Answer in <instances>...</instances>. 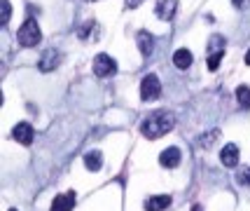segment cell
<instances>
[{"label":"cell","mask_w":250,"mask_h":211,"mask_svg":"<svg viewBox=\"0 0 250 211\" xmlns=\"http://www.w3.org/2000/svg\"><path fill=\"white\" fill-rule=\"evenodd\" d=\"M178 12V0H157V7L154 14L162 19V22H171Z\"/></svg>","instance_id":"5b68a950"},{"label":"cell","mask_w":250,"mask_h":211,"mask_svg":"<svg viewBox=\"0 0 250 211\" xmlns=\"http://www.w3.org/2000/svg\"><path fill=\"white\" fill-rule=\"evenodd\" d=\"M12 136L19 141L21 145H31L33 143V136H35V132H33V127L28 122H19L17 127H14V132H12Z\"/></svg>","instance_id":"9c48e42d"},{"label":"cell","mask_w":250,"mask_h":211,"mask_svg":"<svg viewBox=\"0 0 250 211\" xmlns=\"http://www.w3.org/2000/svg\"><path fill=\"white\" fill-rule=\"evenodd\" d=\"M10 211H17V209H10Z\"/></svg>","instance_id":"cb8c5ba5"},{"label":"cell","mask_w":250,"mask_h":211,"mask_svg":"<svg viewBox=\"0 0 250 211\" xmlns=\"http://www.w3.org/2000/svg\"><path fill=\"white\" fill-rule=\"evenodd\" d=\"M159 96H162V82H159V78H157L154 73L145 75L141 82V99L143 101H157Z\"/></svg>","instance_id":"3957f363"},{"label":"cell","mask_w":250,"mask_h":211,"mask_svg":"<svg viewBox=\"0 0 250 211\" xmlns=\"http://www.w3.org/2000/svg\"><path fill=\"white\" fill-rule=\"evenodd\" d=\"M136 43H138V49H141L143 56H150L154 52V38H152V33H147V31H138V35H136Z\"/></svg>","instance_id":"7c38bea8"},{"label":"cell","mask_w":250,"mask_h":211,"mask_svg":"<svg viewBox=\"0 0 250 211\" xmlns=\"http://www.w3.org/2000/svg\"><path fill=\"white\" fill-rule=\"evenodd\" d=\"M236 101H239L243 108H250V87H248V85H241V87H236Z\"/></svg>","instance_id":"9a60e30c"},{"label":"cell","mask_w":250,"mask_h":211,"mask_svg":"<svg viewBox=\"0 0 250 211\" xmlns=\"http://www.w3.org/2000/svg\"><path fill=\"white\" fill-rule=\"evenodd\" d=\"M77 204V195L70 190V192H61L56 195L54 202H52V211H73V207Z\"/></svg>","instance_id":"ba28073f"},{"label":"cell","mask_w":250,"mask_h":211,"mask_svg":"<svg viewBox=\"0 0 250 211\" xmlns=\"http://www.w3.org/2000/svg\"><path fill=\"white\" fill-rule=\"evenodd\" d=\"M248 2H250V0H231V5H234V7H239V10H241V7H246Z\"/></svg>","instance_id":"44dd1931"},{"label":"cell","mask_w":250,"mask_h":211,"mask_svg":"<svg viewBox=\"0 0 250 211\" xmlns=\"http://www.w3.org/2000/svg\"><path fill=\"white\" fill-rule=\"evenodd\" d=\"M236 181H239L241 186H250V167H243L236 174Z\"/></svg>","instance_id":"ac0fdd59"},{"label":"cell","mask_w":250,"mask_h":211,"mask_svg":"<svg viewBox=\"0 0 250 211\" xmlns=\"http://www.w3.org/2000/svg\"><path fill=\"white\" fill-rule=\"evenodd\" d=\"M220 162L225 164V167H236L239 164V148L234 143H227L222 150H220Z\"/></svg>","instance_id":"30bf717a"},{"label":"cell","mask_w":250,"mask_h":211,"mask_svg":"<svg viewBox=\"0 0 250 211\" xmlns=\"http://www.w3.org/2000/svg\"><path fill=\"white\" fill-rule=\"evenodd\" d=\"M17 40L21 47H35V45L42 40V31H40V26L35 19H26L21 23V28H19V33H17Z\"/></svg>","instance_id":"7a4b0ae2"},{"label":"cell","mask_w":250,"mask_h":211,"mask_svg":"<svg viewBox=\"0 0 250 211\" xmlns=\"http://www.w3.org/2000/svg\"><path fill=\"white\" fill-rule=\"evenodd\" d=\"M94 73L98 78H110V75L117 73V61L110 54H96V59H94Z\"/></svg>","instance_id":"277c9868"},{"label":"cell","mask_w":250,"mask_h":211,"mask_svg":"<svg viewBox=\"0 0 250 211\" xmlns=\"http://www.w3.org/2000/svg\"><path fill=\"white\" fill-rule=\"evenodd\" d=\"M192 61H194V56L189 49H178L173 54V64L175 68H180V70H187V68L192 66Z\"/></svg>","instance_id":"4fadbf2b"},{"label":"cell","mask_w":250,"mask_h":211,"mask_svg":"<svg viewBox=\"0 0 250 211\" xmlns=\"http://www.w3.org/2000/svg\"><path fill=\"white\" fill-rule=\"evenodd\" d=\"M171 195H152L145 200V211H164L171 207Z\"/></svg>","instance_id":"8fae6325"},{"label":"cell","mask_w":250,"mask_h":211,"mask_svg":"<svg viewBox=\"0 0 250 211\" xmlns=\"http://www.w3.org/2000/svg\"><path fill=\"white\" fill-rule=\"evenodd\" d=\"M84 167L89 171H98V169L103 167V153L101 150H89L87 155H84Z\"/></svg>","instance_id":"5bb4252c"},{"label":"cell","mask_w":250,"mask_h":211,"mask_svg":"<svg viewBox=\"0 0 250 211\" xmlns=\"http://www.w3.org/2000/svg\"><path fill=\"white\" fill-rule=\"evenodd\" d=\"M175 127V117L173 113L168 111H154L150 113L141 124V132L145 139H150V141H157V139H162L164 134H168L171 129Z\"/></svg>","instance_id":"6da1fadb"},{"label":"cell","mask_w":250,"mask_h":211,"mask_svg":"<svg viewBox=\"0 0 250 211\" xmlns=\"http://www.w3.org/2000/svg\"><path fill=\"white\" fill-rule=\"evenodd\" d=\"M215 139H218V129H213V132H210V136H201V139H199V143H201V145H210Z\"/></svg>","instance_id":"d6986e66"},{"label":"cell","mask_w":250,"mask_h":211,"mask_svg":"<svg viewBox=\"0 0 250 211\" xmlns=\"http://www.w3.org/2000/svg\"><path fill=\"white\" fill-rule=\"evenodd\" d=\"M0 5H2V17H0V23H2V26H7V22H10V17H12V5H10V0H0Z\"/></svg>","instance_id":"2e32d148"},{"label":"cell","mask_w":250,"mask_h":211,"mask_svg":"<svg viewBox=\"0 0 250 211\" xmlns=\"http://www.w3.org/2000/svg\"><path fill=\"white\" fill-rule=\"evenodd\" d=\"M59 64H61V54H59L56 49H44L42 56H40V61H38V68H40L42 73H49V70H56Z\"/></svg>","instance_id":"8992f818"},{"label":"cell","mask_w":250,"mask_h":211,"mask_svg":"<svg viewBox=\"0 0 250 211\" xmlns=\"http://www.w3.org/2000/svg\"><path fill=\"white\" fill-rule=\"evenodd\" d=\"M180 160H183V155H180V148H175V145H171V148H164L162 155H159V164H162L164 169H173L180 164Z\"/></svg>","instance_id":"52a82bcc"},{"label":"cell","mask_w":250,"mask_h":211,"mask_svg":"<svg viewBox=\"0 0 250 211\" xmlns=\"http://www.w3.org/2000/svg\"><path fill=\"white\" fill-rule=\"evenodd\" d=\"M145 0H126V7H131V10H136V7H141Z\"/></svg>","instance_id":"ffe728a7"},{"label":"cell","mask_w":250,"mask_h":211,"mask_svg":"<svg viewBox=\"0 0 250 211\" xmlns=\"http://www.w3.org/2000/svg\"><path fill=\"white\" fill-rule=\"evenodd\" d=\"M246 64L250 66V49H248V54H246Z\"/></svg>","instance_id":"7402d4cb"},{"label":"cell","mask_w":250,"mask_h":211,"mask_svg":"<svg viewBox=\"0 0 250 211\" xmlns=\"http://www.w3.org/2000/svg\"><path fill=\"white\" fill-rule=\"evenodd\" d=\"M225 52H215V54H208V70H218L220 61H222Z\"/></svg>","instance_id":"e0dca14e"},{"label":"cell","mask_w":250,"mask_h":211,"mask_svg":"<svg viewBox=\"0 0 250 211\" xmlns=\"http://www.w3.org/2000/svg\"><path fill=\"white\" fill-rule=\"evenodd\" d=\"M192 211H201V207H199V204H194V207H192Z\"/></svg>","instance_id":"603a6c76"}]
</instances>
